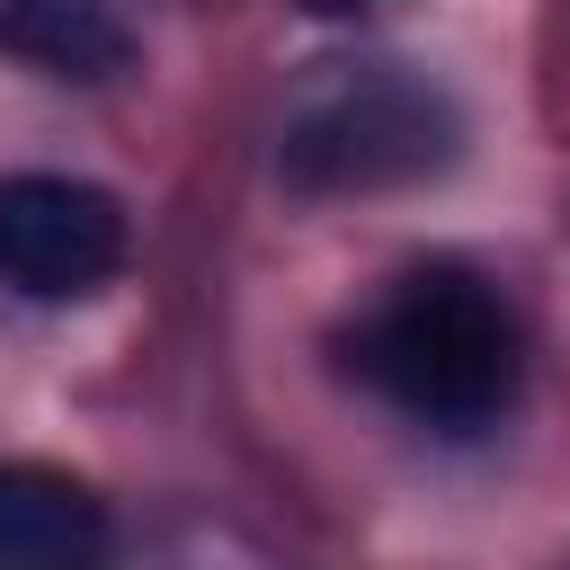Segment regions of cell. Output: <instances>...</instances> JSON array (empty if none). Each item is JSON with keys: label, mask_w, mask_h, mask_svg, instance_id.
I'll return each instance as SVG.
<instances>
[{"label": "cell", "mask_w": 570, "mask_h": 570, "mask_svg": "<svg viewBox=\"0 0 570 570\" xmlns=\"http://www.w3.org/2000/svg\"><path fill=\"white\" fill-rule=\"evenodd\" d=\"M0 53L45 80L98 89V80L134 71V27L107 0H0Z\"/></svg>", "instance_id": "cell-5"}, {"label": "cell", "mask_w": 570, "mask_h": 570, "mask_svg": "<svg viewBox=\"0 0 570 570\" xmlns=\"http://www.w3.org/2000/svg\"><path fill=\"white\" fill-rule=\"evenodd\" d=\"M107 552V508L53 463H0V570H80Z\"/></svg>", "instance_id": "cell-4"}, {"label": "cell", "mask_w": 570, "mask_h": 570, "mask_svg": "<svg viewBox=\"0 0 570 570\" xmlns=\"http://www.w3.org/2000/svg\"><path fill=\"white\" fill-rule=\"evenodd\" d=\"M356 374L419 428L472 436L517 401L525 347H517L508 303L472 267H410L356 330Z\"/></svg>", "instance_id": "cell-1"}, {"label": "cell", "mask_w": 570, "mask_h": 570, "mask_svg": "<svg viewBox=\"0 0 570 570\" xmlns=\"http://www.w3.org/2000/svg\"><path fill=\"white\" fill-rule=\"evenodd\" d=\"M463 107L410 62H321L276 125V169L303 196H383L454 169Z\"/></svg>", "instance_id": "cell-2"}, {"label": "cell", "mask_w": 570, "mask_h": 570, "mask_svg": "<svg viewBox=\"0 0 570 570\" xmlns=\"http://www.w3.org/2000/svg\"><path fill=\"white\" fill-rule=\"evenodd\" d=\"M303 9H321V18H365V9H392V0H303Z\"/></svg>", "instance_id": "cell-6"}, {"label": "cell", "mask_w": 570, "mask_h": 570, "mask_svg": "<svg viewBox=\"0 0 570 570\" xmlns=\"http://www.w3.org/2000/svg\"><path fill=\"white\" fill-rule=\"evenodd\" d=\"M125 267V205L62 169L0 178V285L27 303H89Z\"/></svg>", "instance_id": "cell-3"}]
</instances>
